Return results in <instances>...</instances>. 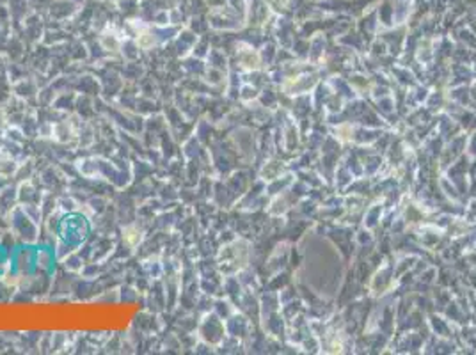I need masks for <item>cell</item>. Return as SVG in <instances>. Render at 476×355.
I'll list each match as a JSON object with an SVG mask.
<instances>
[{"label": "cell", "mask_w": 476, "mask_h": 355, "mask_svg": "<svg viewBox=\"0 0 476 355\" xmlns=\"http://www.w3.org/2000/svg\"><path fill=\"white\" fill-rule=\"evenodd\" d=\"M123 242L125 245H128L130 249L137 247L140 242H142V231H140L137 226H126L123 229Z\"/></svg>", "instance_id": "obj_1"}, {"label": "cell", "mask_w": 476, "mask_h": 355, "mask_svg": "<svg viewBox=\"0 0 476 355\" xmlns=\"http://www.w3.org/2000/svg\"><path fill=\"white\" fill-rule=\"evenodd\" d=\"M100 43H102V47L108 51H117L119 48H121V39H119V36H117L114 30H105V32L100 36Z\"/></svg>", "instance_id": "obj_2"}, {"label": "cell", "mask_w": 476, "mask_h": 355, "mask_svg": "<svg viewBox=\"0 0 476 355\" xmlns=\"http://www.w3.org/2000/svg\"><path fill=\"white\" fill-rule=\"evenodd\" d=\"M135 43L140 50H151L157 45V38H155V34L150 32L148 28H142V30H139L135 34Z\"/></svg>", "instance_id": "obj_3"}]
</instances>
